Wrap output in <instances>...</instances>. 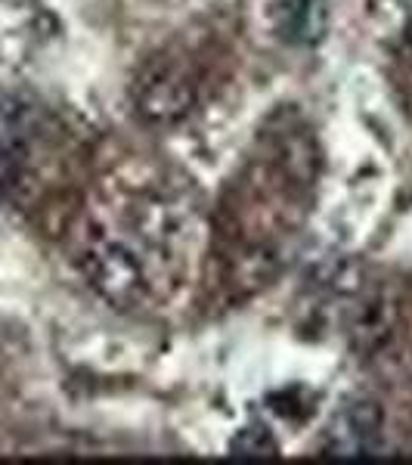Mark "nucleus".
Here are the masks:
<instances>
[{"label":"nucleus","instance_id":"39448f33","mask_svg":"<svg viewBox=\"0 0 412 465\" xmlns=\"http://www.w3.org/2000/svg\"><path fill=\"white\" fill-rule=\"evenodd\" d=\"M230 453L239 460H273V456H280V444L264 425H249L230 440Z\"/></svg>","mask_w":412,"mask_h":465},{"label":"nucleus","instance_id":"423d86ee","mask_svg":"<svg viewBox=\"0 0 412 465\" xmlns=\"http://www.w3.org/2000/svg\"><path fill=\"white\" fill-rule=\"evenodd\" d=\"M407 41H409V47H412V16H409V22H407Z\"/></svg>","mask_w":412,"mask_h":465},{"label":"nucleus","instance_id":"f257e3e1","mask_svg":"<svg viewBox=\"0 0 412 465\" xmlns=\"http://www.w3.org/2000/svg\"><path fill=\"white\" fill-rule=\"evenodd\" d=\"M84 273L90 286L100 292L109 304L127 307L137 304L146 289V273L131 252L115 242L93 245L84 258Z\"/></svg>","mask_w":412,"mask_h":465},{"label":"nucleus","instance_id":"20e7f679","mask_svg":"<svg viewBox=\"0 0 412 465\" xmlns=\"http://www.w3.org/2000/svg\"><path fill=\"white\" fill-rule=\"evenodd\" d=\"M273 28L291 47H313L323 41L329 28L326 0H276Z\"/></svg>","mask_w":412,"mask_h":465},{"label":"nucleus","instance_id":"f03ea898","mask_svg":"<svg viewBox=\"0 0 412 465\" xmlns=\"http://www.w3.org/2000/svg\"><path fill=\"white\" fill-rule=\"evenodd\" d=\"M381 438V410L372 401L348 403L326 431V453L341 460L372 456Z\"/></svg>","mask_w":412,"mask_h":465},{"label":"nucleus","instance_id":"7ed1b4c3","mask_svg":"<svg viewBox=\"0 0 412 465\" xmlns=\"http://www.w3.org/2000/svg\"><path fill=\"white\" fill-rule=\"evenodd\" d=\"M192 103V87L183 74H177L174 69H159L152 74H146L143 84L137 94V109L143 112V118L149 122H177Z\"/></svg>","mask_w":412,"mask_h":465}]
</instances>
